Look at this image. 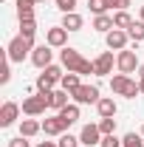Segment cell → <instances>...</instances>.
Returning a JSON list of instances; mask_svg holds the SVG:
<instances>
[{
    "instance_id": "1",
    "label": "cell",
    "mask_w": 144,
    "mask_h": 147,
    "mask_svg": "<svg viewBox=\"0 0 144 147\" xmlns=\"http://www.w3.org/2000/svg\"><path fill=\"white\" fill-rule=\"evenodd\" d=\"M59 65H62L65 71L82 74V76H88V74H96L93 62H88V59H85V57L79 54L76 48H71V45H65V48L59 51Z\"/></svg>"
},
{
    "instance_id": "2",
    "label": "cell",
    "mask_w": 144,
    "mask_h": 147,
    "mask_svg": "<svg viewBox=\"0 0 144 147\" xmlns=\"http://www.w3.org/2000/svg\"><path fill=\"white\" fill-rule=\"evenodd\" d=\"M110 91L116 93V96H124V99H136V96H141L139 82H133L127 74H116V76H110Z\"/></svg>"
},
{
    "instance_id": "3",
    "label": "cell",
    "mask_w": 144,
    "mask_h": 147,
    "mask_svg": "<svg viewBox=\"0 0 144 147\" xmlns=\"http://www.w3.org/2000/svg\"><path fill=\"white\" fill-rule=\"evenodd\" d=\"M62 76H65V71H62L59 65H48V68H42V74L37 76V91H40V93L57 91V85L62 82Z\"/></svg>"
},
{
    "instance_id": "4",
    "label": "cell",
    "mask_w": 144,
    "mask_h": 147,
    "mask_svg": "<svg viewBox=\"0 0 144 147\" xmlns=\"http://www.w3.org/2000/svg\"><path fill=\"white\" fill-rule=\"evenodd\" d=\"M20 108H23L26 116H42L45 110L51 108V93H40V91H37L34 96H26Z\"/></svg>"
},
{
    "instance_id": "5",
    "label": "cell",
    "mask_w": 144,
    "mask_h": 147,
    "mask_svg": "<svg viewBox=\"0 0 144 147\" xmlns=\"http://www.w3.org/2000/svg\"><path fill=\"white\" fill-rule=\"evenodd\" d=\"M31 51H34V45H31L28 40H23L20 34L6 45V57H9V62H23L26 57H31Z\"/></svg>"
},
{
    "instance_id": "6",
    "label": "cell",
    "mask_w": 144,
    "mask_h": 147,
    "mask_svg": "<svg viewBox=\"0 0 144 147\" xmlns=\"http://www.w3.org/2000/svg\"><path fill=\"white\" fill-rule=\"evenodd\" d=\"M71 99L76 105H96L102 96H99V88H96V85H79V88L71 93Z\"/></svg>"
},
{
    "instance_id": "7",
    "label": "cell",
    "mask_w": 144,
    "mask_h": 147,
    "mask_svg": "<svg viewBox=\"0 0 144 147\" xmlns=\"http://www.w3.org/2000/svg\"><path fill=\"white\" fill-rule=\"evenodd\" d=\"M139 57H136V51H130V48H124V51H119L116 54V68H119V74H133L139 71Z\"/></svg>"
},
{
    "instance_id": "8",
    "label": "cell",
    "mask_w": 144,
    "mask_h": 147,
    "mask_svg": "<svg viewBox=\"0 0 144 147\" xmlns=\"http://www.w3.org/2000/svg\"><path fill=\"white\" fill-rule=\"evenodd\" d=\"M31 62H34L40 71L48 68V65H54V51H51V45H48V42L34 45V51H31Z\"/></svg>"
},
{
    "instance_id": "9",
    "label": "cell",
    "mask_w": 144,
    "mask_h": 147,
    "mask_svg": "<svg viewBox=\"0 0 144 147\" xmlns=\"http://www.w3.org/2000/svg\"><path fill=\"white\" fill-rule=\"evenodd\" d=\"M105 42H108L110 51H124L127 42H130V34H127L124 28H113V31L105 34Z\"/></svg>"
},
{
    "instance_id": "10",
    "label": "cell",
    "mask_w": 144,
    "mask_h": 147,
    "mask_svg": "<svg viewBox=\"0 0 144 147\" xmlns=\"http://www.w3.org/2000/svg\"><path fill=\"white\" fill-rule=\"evenodd\" d=\"M20 110H23V108H20L17 102H11V99L3 102V108H0V127H11V125L17 122Z\"/></svg>"
},
{
    "instance_id": "11",
    "label": "cell",
    "mask_w": 144,
    "mask_h": 147,
    "mask_svg": "<svg viewBox=\"0 0 144 147\" xmlns=\"http://www.w3.org/2000/svg\"><path fill=\"white\" fill-rule=\"evenodd\" d=\"M113 65H116V57H113V51H102V54L93 59L96 76H108V74H113Z\"/></svg>"
},
{
    "instance_id": "12",
    "label": "cell",
    "mask_w": 144,
    "mask_h": 147,
    "mask_svg": "<svg viewBox=\"0 0 144 147\" xmlns=\"http://www.w3.org/2000/svg\"><path fill=\"white\" fill-rule=\"evenodd\" d=\"M68 34H71V31H65L62 26H54V28L45 31V42H48L51 48H65V45H68Z\"/></svg>"
},
{
    "instance_id": "13",
    "label": "cell",
    "mask_w": 144,
    "mask_h": 147,
    "mask_svg": "<svg viewBox=\"0 0 144 147\" xmlns=\"http://www.w3.org/2000/svg\"><path fill=\"white\" fill-rule=\"evenodd\" d=\"M79 142H82L85 147L102 144V130H99V125H85V127H82V133H79Z\"/></svg>"
},
{
    "instance_id": "14",
    "label": "cell",
    "mask_w": 144,
    "mask_h": 147,
    "mask_svg": "<svg viewBox=\"0 0 144 147\" xmlns=\"http://www.w3.org/2000/svg\"><path fill=\"white\" fill-rule=\"evenodd\" d=\"M116 110H119V105H116L113 96H102V99L96 102V113H99V119H110V116H116Z\"/></svg>"
},
{
    "instance_id": "15",
    "label": "cell",
    "mask_w": 144,
    "mask_h": 147,
    "mask_svg": "<svg viewBox=\"0 0 144 147\" xmlns=\"http://www.w3.org/2000/svg\"><path fill=\"white\" fill-rule=\"evenodd\" d=\"M57 116L62 119V125H65V130H68L73 122H79V105H76V102H71V105H65L62 110H57Z\"/></svg>"
},
{
    "instance_id": "16",
    "label": "cell",
    "mask_w": 144,
    "mask_h": 147,
    "mask_svg": "<svg viewBox=\"0 0 144 147\" xmlns=\"http://www.w3.org/2000/svg\"><path fill=\"white\" fill-rule=\"evenodd\" d=\"M40 130H42V122H37L34 116H28V119H23V122H20V136H26V139L37 136Z\"/></svg>"
},
{
    "instance_id": "17",
    "label": "cell",
    "mask_w": 144,
    "mask_h": 147,
    "mask_svg": "<svg viewBox=\"0 0 144 147\" xmlns=\"http://www.w3.org/2000/svg\"><path fill=\"white\" fill-rule=\"evenodd\" d=\"M42 133H45V136H62V133H65V125H62V119H59V116H51V119H45V122H42Z\"/></svg>"
},
{
    "instance_id": "18",
    "label": "cell",
    "mask_w": 144,
    "mask_h": 147,
    "mask_svg": "<svg viewBox=\"0 0 144 147\" xmlns=\"http://www.w3.org/2000/svg\"><path fill=\"white\" fill-rule=\"evenodd\" d=\"M65 31H79L82 26H85V20H82V14H76V11H71V14H62V23H59Z\"/></svg>"
},
{
    "instance_id": "19",
    "label": "cell",
    "mask_w": 144,
    "mask_h": 147,
    "mask_svg": "<svg viewBox=\"0 0 144 147\" xmlns=\"http://www.w3.org/2000/svg\"><path fill=\"white\" fill-rule=\"evenodd\" d=\"M17 20H34V0H17Z\"/></svg>"
},
{
    "instance_id": "20",
    "label": "cell",
    "mask_w": 144,
    "mask_h": 147,
    "mask_svg": "<svg viewBox=\"0 0 144 147\" xmlns=\"http://www.w3.org/2000/svg\"><path fill=\"white\" fill-rule=\"evenodd\" d=\"M68 99H71V93L62 91V88H57V91H51V108H54V110H62L65 105H71Z\"/></svg>"
},
{
    "instance_id": "21",
    "label": "cell",
    "mask_w": 144,
    "mask_h": 147,
    "mask_svg": "<svg viewBox=\"0 0 144 147\" xmlns=\"http://www.w3.org/2000/svg\"><path fill=\"white\" fill-rule=\"evenodd\" d=\"M79 76H82V74H73V71H68L65 76H62L59 88H62V91H68V93H73L76 88H79V85H82V82H79Z\"/></svg>"
},
{
    "instance_id": "22",
    "label": "cell",
    "mask_w": 144,
    "mask_h": 147,
    "mask_svg": "<svg viewBox=\"0 0 144 147\" xmlns=\"http://www.w3.org/2000/svg\"><path fill=\"white\" fill-rule=\"evenodd\" d=\"M20 37H23V40H28V42L34 45V37H37V20H23V23H20Z\"/></svg>"
},
{
    "instance_id": "23",
    "label": "cell",
    "mask_w": 144,
    "mask_h": 147,
    "mask_svg": "<svg viewBox=\"0 0 144 147\" xmlns=\"http://www.w3.org/2000/svg\"><path fill=\"white\" fill-rule=\"evenodd\" d=\"M93 28L102 31V34H108V31H113L116 26H113V17H110V14H96V17H93Z\"/></svg>"
},
{
    "instance_id": "24",
    "label": "cell",
    "mask_w": 144,
    "mask_h": 147,
    "mask_svg": "<svg viewBox=\"0 0 144 147\" xmlns=\"http://www.w3.org/2000/svg\"><path fill=\"white\" fill-rule=\"evenodd\" d=\"M127 34H130L133 42H144V20H136V23L127 28Z\"/></svg>"
},
{
    "instance_id": "25",
    "label": "cell",
    "mask_w": 144,
    "mask_h": 147,
    "mask_svg": "<svg viewBox=\"0 0 144 147\" xmlns=\"http://www.w3.org/2000/svg\"><path fill=\"white\" fill-rule=\"evenodd\" d=\"M133 23H136V20L130 17L127 11H116V14H113V26H116V28H124V31H127Z\"/></svg>"
},
{
    "instance_id": "26",
    "label": "cell",
    "mask_w": 144,
    "mask_h": 147,
    "mask_svg": "<svg viewBox=\"0 0 144 147\" xmlns=\"http://www.w3.org/2000/svg\"><path fill=\"white\" fill-rule=\"evenodd\" d=\"M122 147H144V136L127 133V136H122Z\"/></svg>"
},
{
    "instance_id": "27",
    "label": "cell",
    "mask_w": 144,
    "mask_h": 147,
    "mask_svg": "<svg viewBox=\"0 0 144 147\" xmlns=\"http://www.w3.org/2000/svg\"><path fill=\"white\" fill-rule=\"evenodd\" d=\"M88 9L90 11H93V17H96V14H108V0H88Z\"/></svg>"
},
{
    "instance_id": "28",
    "label": "cell",
    "mask_w": 144,
    "mask_h": 147,
    "mask_svg": "<svg viewBox=\"0 0 144 147\" xmlns=\"http://www.w3.org/2000/svg\"><path fill=\"white\" fill-rule=\"evenodd\" d=\"M96 125H99V130H102V136H110V133H116V119H113V116H110V119H99Z\"/></svg>"
},
{
    "instance_id": "29",
    "label": "cell",
    "mask_w": 144,
    "mask_h": 147,
    "mask_svg": "<svg viewBox=\"0 0 144 147\" xmlns=\"http://www.w3.org/2000/svg\"><path fill=\"white\" fill-rule=\"evenodd\" d=\"M57 144H59V147H79L82 142H79V136H71V133H62Z\"/></svg>"
},
{
    "instance_id": "30",
    "label": "cell",
    "mask_w": 144,
    "mask_h": 147,
    "mask_svg": "<svg viewBox=\"0 0 144 147\" xmlns=\"http://www.w3.org/2000/svg\"><path fill=\"white\" fill-rule=\"evenodd\" d=\"M57 9L62 11V14H71V11H76V0H54Z\"/></svg>"
},
{
    "instance_id": "31",
    "label": "cell",
    "mask_w": 144,
    "mask_h": 147,
    "mask_svg": "<svg viewBox=\"0 0 144 147\" xmlns=\"http://www.w3.org/2000/svg\"><path fill=\"white\" fill-rule=\"evenodd\" d=\"M99 147H122V139L116 136V133H110V136H102V144Z\"/></svg>"
},
{
    "instance_id": "32",
    "label": "cell",
    "mask_w": 144,
    "mask_h": 147,
    "mask_svg": "<svg viewBox=\"0 0 144 147\" xmlns=\"http://www.w3.org/2000/svg\"><path fill=\"white\" fill-rule=\"evenodd\" d=\"M110 9H116V11H127V6H130V0H108Z\"/></svg>"
},
{
    "instance_id": "33",
    "label": "cell",
    "mask_w": 144,
    "mask_h": 147,
    "mask_svg": "<svg viewBox=\"0 0 144 147\" xmlns=\"http://www.w3.org/2000/svg\"><path fill=\"white\" fill-rule=\"evenodd\" d=\"M9 147H31V144L26 136H14V139H9Z\"/></svg>"
},
{
    "instance_id": "34",
    "label": "cell",
    "mask_w": 144,
    "mask_h": 147,
    "mask_svg": "<svg viewBox=\"0 0 144 147\" xmlns=\"http://www.w3.org/2000/svg\"><path fill=\"white\" fill-rule=\"evenodd\" d=\"M9 79H11V68L3 65V71H0V85H9Z\"/></svg>"
},
{
    "instance_id": "35",
    "label": "cell",
    "mask_w": 144,
    "mask_h": 147,
    "mask_svg": "<svg viewBox=\"0 0 144 147\" xmlns=\"http://www.w3.org/2000/svg\"><path fill=\"white\" fill-rule=\"evenodd\" d=\"M37 147H59L57 142H37Z\"/></svg>"
},
{
    "instance_id": "36",
    "label": "cell",
    "mask_w": 144,
    "mask_h": 147,
    "mask_svg": "<svg viewBox=\"0 0 144 147\" xmlns=\"http://www.w3.org/2000/svg\"><path fill=\"white\" fill-rule=\"evenodd\" d=\"M139 79H144V62L139 65Z\"/></svg>"
},
{
    "instance_id": "37",
    "label": "cell",
    "mask_w": 144,
    "mask_h": 147,
    "mask_svg": "<svg viewBox=\"0 0 144 147\" xmlns=\"http://www.w3.org/2000/svg\"><path fill=\"white\" fill-rule=\"evenodd\" d=\"M139 91H141V93H144V79H139Z\"/></svg>"
},
{
    "instance_id": "38",
    "label": "cell",
    "mask_w": 144,
    "mask_h": 147,
    "mask_svg": "<svg viewBox=\"0 0 144 147\" xmlns=\"http://www.w3.org/2000/svg\"><path fill=\"white\" fill-rule=\"evenodd\" d=\"M139 20H144V6H141V9H139Z\"/></svg>"
},
{
    "instance_id": "39",
    "label": "cell",
    "mask_w": 144,
    "mask_h": 147,
    "mask_svg": "<svg viewBox=\"0 0 144 147\" xmlns=\"http://www.w3.org/2000/svg\"><path fill=\"white\" fill-rule=\"evenodd\" d=\"M34 3H45V0H34Z\"/></svg>"
},
{
    "instance_id": "40",
    "label": "cell",
    "mask_w": 144,
    "mask_h": 147,
    "mask_svg": "<svg viewBox=\"0 0 144 147\" xmlns=\"http://www.w3.org/2000/svg\"><path fill=\"white\" fill-rule=\"evenodd\" d=\"M141 136H144V125H141Z\"/></svg>"
}]
</instances>
